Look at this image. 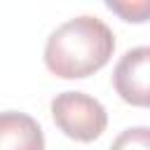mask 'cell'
I'll list each match as a JSON object with an SVG mask.
<instances>
[{
  "instance_id": "1",
  "label": "cell",
  "mask_w": 150,
  "mask_h": 150,
  "mask_svg": "<svg viewBox=\"0 0 150 150\" xmlns=\"http://www.w3.org/2000/svg\"><path fill=\"white\" fill-rule=\"evenodd\" d=\"M115 52V35L108 23L82 14L63 21L45 45V66L63 80H80L101 70Z\"/></svg>"
},
{
  "instance_id": "2",
  "label": "cell",
  "mask_w": 150,
  "mask_h": 150,
  "mask_svg": "<svg viewBox=\"0 0 150 150\" xmlns=\"http://www.w3.org/2000/svg\"><path fill=\"white\" fill-rule=\"evenodd\" d=\"M52 117L56 127L75 141L89 143L105 131L108 112L94 96L84 91H63L52 98Z\"/></svg>"
},
{
  "instance_id": "3",
  "label": "cell",
  "mask_w": 150,
  "mask_h": 150,
  "mask_svg": "<svg viewBox=\"0 0 150 150\" xmlns=\"http://www.w3.org/2000/svg\"><path fill=\"white\" fill-rule=\"evenodd\" d=\"M148 77H150V49L136 47V49H129L117 61L112 73V84L122 101L145 108L150 98Z\"/></svg>"
},
{
  "instance_id": "4",
  "label": "cell",
  "mask_w": 150,
  "mask_h": 150,
  "mask_svg": "<svg viewBox=\"0 0 150 150\" xmlns=\"http://www.w3.org/2000/svg\"><path fill=\"white\" fill-rule=\"evenodd\" d=\"M0 150H45L40 124L19 110L0 112Z\"/></svg>"
},
{
  "instance_id": "5",
  "label": "cell",
  "mask_w": 150,
  "mask_h": 150,
  "mask_svg": "<svg viewBox=\"0 0 150 150\" xmlns=\"http://www.w3.org/2000/svg\"><path fill=\"white\" fill-rule=\"evenodd\" d=\"M110 150H150V129L131 127L124 129L110 145Z\"/></svg>"
},
{
  "instance_id": "6",
  "label": "cell",
  "mask_w": 150,
  "mask_h": 150,
  "mask_svg": "<svg viewBox=\"0 0 150 150\" xmlns=\"http://www.w3.org/2000/svg\"><path fill=\"white\" fill-rule=\"evenodd\" d=\"M108 7H110L112 12H117V14H122V19H124V21H136V23L145 21V14H148V9H150V5H148V2H138V5L108 2Z\"/></svg>"
}]
</instances>
